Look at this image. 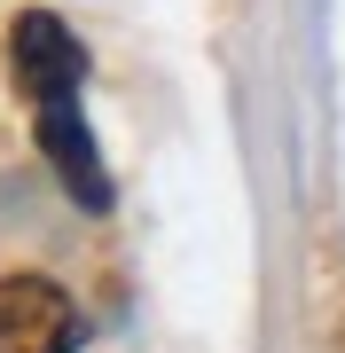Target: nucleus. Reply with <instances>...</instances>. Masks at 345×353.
Segmentation results:
<instances>
[{
    "instance_id": "2",
    "label": "nucleus",
    "mask_w": 345,
    "mask_h": 353,
    "mask_svg": "<svg viewBox=\"0 0 345 353\" xmlns=\"http://www.w3.org/2000/svg\"><path fill=\"white\" fill-rule=\"evenodd\" d=\"M8 63H16V87L32 102H79V79H87V48L79 32L63 24L55 8H24L8 32Z\"/></svg>"
},
{
    "instance_id": "1",
    "label": "nucleus",
    "mask_w": 345,
    "mask_h": 353,
    "mask_svg": "<svg viewBox=\"0 0 345 353\" xmlns=\"http://www.w3.org/2000/svg\"><path fill=\"white\" fill-rule=\"evenodd\" d=\"M79 299L48 275H0V353H79Z\"/></svg>"
},
{
    "instance_id": "3",
    "label": "nucleus",
    "mask_w": 345,
    "mask_h": 353,
    "mask_svg": "<svg viewBox=\"0 0 345 353\" xmlns=\"http://www.w3.org/2000/svg\"><path fill=\"white\" fill-rule=\"evenodd\" d=\"M39 150H48L55 181H63V196L79 204V212H110V165L103 150H94L87 118H79V102H39Z\"/></svg>"
}]
</instances>
